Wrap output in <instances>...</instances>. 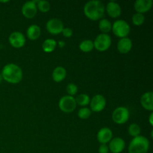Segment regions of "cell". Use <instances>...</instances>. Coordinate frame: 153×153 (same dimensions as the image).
I'll use <instances>...</instances> for the list:
<instances>
[{
  "label": "cell",
  "mask_w": 153,
  "mask_h": 153,
  "mask_svg": "<svg viewBox=\"0 0 153 153\" xmlns=\"http://www.w3.org/2000/svg\"><path fill=\"white\" fill-rule=\"evenodd\" d=\"M104 4L99 0H91L85 4L84 13L88 19L91 20H98L102 18L105 13Z\"/></svg>",
  "instance_id": "6da1fadb"
},
{
  "label": "cell",
  "mask_w": 153,
  "mask_h": 153,
  "mask_svg": "<svg viewBox=\"0 0 153 153\" xmlns=\"http://www.w3.org/2000/svg\"><path fill=\"white\" fill-rule=\"evenodd\" d=\"M1 76L4 80L10 84H17L22 79V69L15 64H7L3 67Z\"/></svg>",
  "instance_id": "7a4b0ae2"
},
{
  "label": "cell",
  "mask_w": 153,
  "mask_h": 153,
  "mask_svg": "<svg viewBox=\"0 0 153 153\" xmlns=\"http://www.w3.org/2000/svg\"><path fill=\"white\" fill-rule=\"evenodd\" d=\"M149 149V140L142 135L133 137L128 146V153H147Z\"/></svg>",
  "instance_id": "3957f363"
},
{
  "label": "cell",
  "mask_w": 153,
  "mask_h": 153,
  "mask_svg": "<svg viewBox=\"0 0 153 153\" xmlns=\"http://www.w3.org/2000/svg\"><path fill=\"white\" fill-rule=\"evenodd\" d=\"M113 33L118 37H126L130 32L129 24L123 19H117L114 22L111 28Z\"/></svg>",
  "instance_id": "277c9868"
},
{
  "label": "cell",
  "mask_w": 153,
  "mask_h": 153,
  "mask_svg": "<svg viewBox=\"0 0 153 153\" xmlns=\"http://www.w3.org/2000/svg\"><path fill=\"white\" fill-rule=\"evenodd\" d=\"M76 99L71 96H64L61 97L58 102L60 109L64 113H71L76 109Z\"/></svg>",
  "instance_id": "5b68a950"
},
{
  "label": "cell",
  "mask_w": 153,
  "mask_h": 153,
  "mask_svg": "<svg viewBox=\"0 0 153 153\" xmlns=\"http://www.w3.org/2000/svg\"><path fill=\"white\" fill-rule=\"evenodd\" d=\"M111 45V38L108 34H100L96 37L94 42V46L96 49L103 52L109 49Z\"/></svg>",
  "instance_id": "8992f818"
},
{
  "label": "cell",
  "mask_w": 153,
  "mask_h": 153,
  "mask_svg": "<svg viewBox=\"0 0 153 153\" xmlns=\"http://www.w3.org/2000/svg\"><path fill=\"white\" fill-rule=\"evenodd\" d=\"M129 118V111L126 107H118L112 114V120L117 124H123L128 121Z\"/></svg>",
  "instance_id": "52a82bcc"
},
{
  "label": "cell",
  "mask_w": 153,
  "mask_h": 153,
  "mask_svg": "<svg viewBox=\"0 0 153 153\" xmlns=\"http://www.w3.org/2000/svg\"><path fill=\"white\" fill-rule=\"evenodd\" d=\"M91 108L94 112L102 111L106 105V100L101 94H97L90 101Z\"/></svg>",
  "instance_id": "ba28073f"
},
{
  "label": "cell",
  "mask_w": 153,
  "mask_h": 153,
  "mask_svg": "<svg viewBox=\"0 0 153 153\" xmlns=\"http://www.w3.org/2000/svg\"><path fill=\"white\" fill-rule=\"evenodd\" d=\"M64 28V23L62 21L57 18H52L46 22V29L52 34H60Z\"/></svg>",
  "instance_id": "9c48e42d"
},
{
  "label": "cell",
  "mask_w": 153,
  "mask_h": 153,
  "mask_svg": "<svg viewBox=\"0 0 153 153\" xmlns=\"http://www.w3.org/2000/svg\"><path fill=\"white\" fill-rule=\"evenodd\" d=\"M9 43L13 47L21 48L25 45V37L22 33L19 31H13L9 36Z\"/></svg>",
  "instance_id": "30bf717a"
},
{
  "label": "cell",
  "mask_w": 153,
  "mask_h": 153,
  "mask_svg": "<svg viewBox=\"0 0 153 153\" xmlns=\"http://www.w3.org/2000/svg\"><path fill=\"white\" fill-rule=\"evenodd\" d=\"M37 11L36 1H28L24 3L22 7V13L28 19H31L36 15Z\"/></svg>",
  "instance_id": "8fae6325"
},
{
  "label": "cell",
  "mask_w": 153,
  "mask_h": 153,
  "mask_svg": "<svg viewBox=\"0 0 153 153\" xmlns=\"http://www.w3.org/2000/svg\"><path fill=\"white\" fill-rule=\"evenodd\" d=\"M126 146L125 140L119 137H114L109 142L108 149L112 153H120L124 150Z\"/></svg>",
  "instance_id": "7c38bea8"
},
{
  "label": "cell",
  "mask_w": 153,
  "mask_h": 153,
  "mask_svg": "<svg viewBox=\"0 0 153 153\" xmlns=\"http://www.w3.org/2000/svg\"><path fill=\"white\" fill-rule=\"evenodd\" d=\"M97 140L101 144H106L109 143L113 137L112 131L109 128L104 127L102 128L97 133Z\"/></svg>",
  "instance_id": "4fadbf2b"
},
{
  "label": "cell",
  "mask_w": 153,
  "mask_h": 153,
  "mask_svg": "<svg viewBox=\"0 0 153 153\" xmlns=\"http://www.w3.org/2000/svg\"><path fill=\"white\" fill-rule=\"evenodd\" d=\"M106 12L111 17L117 18L119 17L121 15L122 9H121L120 5L117 2L111 1L106 5Z\"/></svg>",
  "instance_id": "5bb4252c"
},
{
  "label": "cell",
  "mask_w": 153,
  "mask_h": 153,
  "mask_svg": "<svg viewBox=\"0 0 153 153\" xmlns=\"http://www.w3.org/2000/svg\"><path fill=\"white\" fill-rule=\"evenodd\" d=\"M152 6V0H137L134 2V7L137 13H143L149 11Z\"/></svg>",
  "instance_id": "9a60e30c"
},
{
  "label": "cell",
  "mask_w": 153,
  "mask_h": 153,
  "mask_svg": "<svg viewBox=\"0 0 153 153\" xmlns=\"http://www.w3.org/2000/svg\"><path fill=\"white\" fill-rule=\"evenodd\" d=\"M132 48V41L128 37L121 38L117 43V49L120 53L126 54Z\"/></svg>",
  "instance_id": "2e32d148"
},
{
  "label": "cell",
  "mask_w": 153,
  "mask_h": 153,
  "mask_svg": "<svg viewBox=\"0 0 153 153\" xmlns=\"http://www.w3.org/2000/svg\"><path fill=\"white\" fill-rule=\"evenodd\" d=\"M140 103L146 110L152 111L153 110V94L152 92H146L141 96Z\"/></svg>",
  "instance_id": "e0dca14e"
},
{
  "label": "cell",
  "mask_w": 153,
  "mask_h": 153,
  "mask_svg": "<svg viewBox=\"0 0 153 153\" xmlns=\"http://www.w3.org/2000/svg\"><path fill=\"white\" fill-rule=\"evenodd\" d=\"M52 76L55 82H60L64 80L66 76H67V70L63 67L58 66V67H56L54 69Z\"/></svg>",
  "instance_id": "ac0fdd59"
},
{
  "label": "cell",
  "mask_w": 153,
  "mask_h": 153,
  "mask_svg": "<svg viewBox=\"0 0 153 153\" xmlns=\"http://www.w3.org/2000/svg\"><path fill=\"white\" fill-rule=\"evenodd\" d=\"M41 34V30L39 25H31L28 28L26 31L27 37L31 40H37L39 38Z\"/></svg>",
  "instance_id": "d6986e66"
},
{
  "label": "cell",
  "mask_w": 153,
  "mask_h": 153,
  "mask_svg": "<svg viewBox=\"0 0 153 153\" xmlns=\"http://www.w3.org/2000/svg\"><path fill=\"white\" fill-rule=\"evenodd\" d=\"M57 42L54 39L49 38L44 40L42 45V48L45 52H52L55 50Z\"/></svg>",
  "instance_id": "ffe728a7"
},
{
  "label": "cell",
  "mask_w": 153,
  "mask_h": 153,
  "mask_svg": "<svg viewBox=\"0 0 153 153\" xmlns=\"http://www.w3.org/2000/svg\"><path fill=\"white\" fill-rule=\"evenodd\" d=\"M99 28H100V31L103 34H107L108 32H109L111 30L112 25L108 19H105V18H103V19H101L100 20V22H99Z\"/></svg>",
  "instance_id": "44dd1931"
},
{
  "label": "cell",
  "mask_w": 153,
  "mask_h": 153,
  "mask_svg": "<svg viewBox=\"0 0 153 153\" xmlns=\"http://www.w3.org/2000/svg\"><path fill=\"white\" fill-rule=\"evenodd\" d=\"M94 48V42L91 40H84L79 44V49L84 52H91Z\"/></svg>",
  "instance_id": "7402d4cb"
},
{
  "label": "cell",
  "mask_w": 153,
  "mask_h": 153,
  "mask_svg": "<svg viewBox=\"0 0 153 153\" xmlns=\"http://www.w3.org/2000/svg\"><path fill=\"white\" fill-rule=\"evenodd\" d=\"M90 101H91V99L89 96L85 94H79L76 98V104H79L81 106H86L87 105L89 104Z\"/></svg>",
  "instance_id": "603a6c76"
},
{
  "label": "cell",
  "mask_w": 153,
  "mask_h": 153,
  "mask_svg": "<svg viewBox=\"0 0 153 153\" xmlns=\"http://www.w3.org/2000/svg\"><path fill=\"white\" fill-rule=\"evenodd\" d=\"M37 7L43 13H46L50 10V3L46 0H40V1H36Z\"/></svg>",
  "instance_id": "cb8c5ba5"
},
{
  "label": "cell",
  "mask_w": 153,
  "mask_h": 153,
  "mask_svg": "<svg viewBox=\"0 0 153 153\" xmlns=\"http://www.w3.org/2000/svg\"><path fill=\"white\" fill-rule=\"evenodd\" d=\"M128 134H129L131 137H135L140 135L141 129H140V127L137 124L131 123V125L129 126V127H128Z\"/></svg>",
  "instance_id": "d4e9b609"
},
{
  "label": "cell",
  "mask_w": 153,
  "mask_h": 153,
  "mask_svg": "<svg viewBox=\"0 0 153 153\" xmlns=\"http://www.w3.org/2000/svg\"><path fill=\"white\" fill-rule=\"evenodd\" d=\"M144 21H145V16L143 13H135L133 14L132 22L134 25L139 26V25H143Z\"/></svg>",
  "instance_id": "484cf974"
},
{
  "label": "cell",
  "mask_w": 153,
  "mask_h": 153,
  "mask_svg": "<svg viewBox=\"0 0 153 153\" xmlns=\"http://www.w3.org/2000/svg\"><path fill=\"white\" fill-rule=\"evenodd\" d=\"M91 115V110L88 108H82L78 112V116L80 119L86 120Z\"/></svg>",
  "instance_id": "4316f807"
},
{
  "label": "cell",
  "mask_w": 153,
  "mask_h": 153,
  "mask_svg": "<svg viewBox=\"0 0 153 153\" xmlns=\"http://www.w3.org/2000/svg\"><path fill=\"white\" fill-rule=\"evenodd\" d=\"M67 94H69V96L73 97V96L76 95V94H77L78 87L73 83L69 84V85L67 86Z\"/></svg>",
  "instance_id": "83f0119b"
},
{
  "label": "cell",
  "mask_w": 153,
  "mask_h": 153,
  "mask_svg": "<svg viewBox=\"0 0 153 153\" xmlns=\"http://www.w3.org/2000/svg\"><path fill=\"white\" fill-rule=\"evenodd\" d=\"M61 32H62L63 35H64L65 37H72V35H73V30H72L70 28H64V29L62 30Z\"/></svg>",
  "instance_id": "f1b7e54d"
},
{
  "label": "cell",
  "mask_w": 153,
  "mask_h": 153,
  "mask_svg": "<svg viewBox=\"0 0 153 153\" xmlns=\"http://www.w3.org/2000/svg\"><path fill=\"white\" fill-rule=\"evenodd\" d=\"M108 146L106 144H101L99 147V153H108Z\"/></svg>",
  "instance_id": "f546056e"
},
{
  "label": "cell",
  "mask_w": 153,
  "mask_h": 153,
  "mask_svg": "<svg viewBox=\"0 0 153 153\" xmlns=\"http://www.w3.org/2000/svg\"><path fill=\"white\" fill-rule=\"evenodd\" d=\"M152 117H153V114L151 113L150 116H149V123H150L151 126H152V124H153V123H152Z\"/></svg>",
  "instance_id": "4dcf8cb0"
},
{
  "label": "cell",
  "mask_w": 153,
  "mask_h": 153,
  "mask_svg": "<svg viewBox=\"0 0 153 153\" xmlns=\"http://www.w3.org/2000/svg\"><path fill=\"white\" fill-rule=\"evenodd\" d=\"M58 44L60 45V46H61V47H62V46H64V44H63V41H59L58 42Z\"/></svg>",
  "instance_id": "1f68e13d"
},
{
  "label": "cell",
  "mask_w": 153,
  "mask_h": 153,
  "mask_svg": "<svg viewBox=\"0 0 153 153\" xmlns=\"http://www.w3.org/2000/svg\"><path fill=\"white\" fill-rule=\"evenodd\" d=\"M2 76H1V74H0V82H1V80H2Z\"/></svg>",
  "instance_id": "d6a6232c"
},
{
  "label": "cell",
  "mask_w": 153,
  "mask_h": 153,
  "mask_svg": "<svg viewBox=\"0 0 153 153\" xmlns=\"http://www.w3.org/2000/svg\"><path fill=\"white\" fill-rule=\"evenodd\" d=\"M9 1H0V2H8Z\"/></svg>",
  "instance_id": "836d02e7"
}]
</instances>
